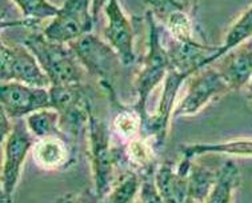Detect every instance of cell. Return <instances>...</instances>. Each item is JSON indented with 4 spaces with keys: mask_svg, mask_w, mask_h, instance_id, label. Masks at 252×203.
Returning <instances> with one entry per match:
<instances>
[{
    "mask_svg": "<svg viewBox=\"0 0 252 203\" xmlns=\"http://www.w3.org/2000/svg\"><path fill=\"white\" fill-rule=\"evenodd\" d=\"M144 19L148 24V48L135 79V90L138 98L136 103L133 104V110L142 118L143 130L150 118V114L147 111L148 99L154 93V90L164 80L171 69L167 47L161 42V26L148 9L146 11Z\"/></svg>",
    "mask_w": 252,
    "mask_h": 203,
    "instance_id": "obj_1",
    "label": "cell"
},
{
    "mask_svg": "<svg viewBox=\"0 0 252 203\" xmlns=\"http://www.w3.org/2000/svg\"><path fill=\"white\" fill-rule=\"evenodd\" d=\"M87 151L94 176V193L104 199L123 172L120 166L119 147L115 146L107 125L94 114L86 129Z\"/></svg>",
    "mask_w": 252,
    "mask_h": 203,
    "instance_id": "obj_2",
    "label": "cell"
},
{
    "mask_svg": "<svg viewBox=\"0 0 252 203\" xmlns=\"http://www.w3.org/2000/svg\"><path fill=\"white\" fill-rule=\"evenodd\" d=\"M22 44L35 55L51 86L82 84L86 69L68 44L52 42L41 30H30Z\"/></svg>",
    "mask_w": 252,
    "mask_h": 203,
    "instance_id": "obj_3",
    "label": "cell"
},
{
    "mask_svg": "<svg viewBox=\"0 0 252 203\" xmlns=\"http://www.w3.org/2000/svg\"><path fill=\"white\" fill-rule=\"evenodd\" d=\"M68 46L72 48L86 72L100 80L107 94L115 91V82L126 66L106 39L90 33L69 43Z\"/></svg>",
    "mask_w": 252,
    "mask_h": 203,
    "instance_id": "obj_4",
    "label": "cell"
},
{
    "mask_svg": "<svg viewBox=\"0 0 252 203\" xmlns=\"http://www.w3.org/2000/svg\"><path fill=\"white\" fill-rule=\"evenodd\" d=\"M51 106L60 115V129L65 139L76 142L80 134L86 133L91 118V104L82 84L51 86Z\"/></svg>",
    "mask_w": 252,
    "mask_h": 203,
    "instance_id": "obj_5",
    "label": "cell"
},
{
    "mask_svg": "<svg viewBox=\"0 0 252 203\" xmlns=\"http://www.w3.org/2000/svg\"><path fill=\"white\" fill-rule=\"evenodd\" d=\"M16 123L12 125V130L3 143V163L0 172V197L1 203H11L22 169L28 152H31L36 139L30 133L26 120L15 119Z\"/></svg>",
    "mask_w": 252,
    "mask_h": 203,
    "instance_id": "obj_6",
    "label": "cell"
},
{
    "mask_svg": "<svg viewBox=\"0 0 252 203\" xmlns=\"http://www.w3.org/2000/svg\"><path fill=\"white\" fill-rule=\"evenodd\" d=\"M95 23L91 0H63L56 16L43 27L41 33L52 42L69 44L92 33Z\"/></svg>",
    "mask_w": 252,
    "mask_h": 203,
    "instance_id": "obj_7",
    "label": "cell"
},
{
    "mask_svg": "<svg viewBox=\"0 0 252 203\" xmlns=\"http://www.w3.org/2000/svg\"><path fill=\"white\" fill-rule=\"evenodd\" d=\"M229 91L231 88L218 67L207 66L188 78L187 90L183 99L175 107L174 118L196 115L207 104Z\"/></svg>",
    "mask_w": 252,
    "mask_h": 203,
    "instance_id": "obj_8",
    "label": "cell"
},
{
    "mask_svg": "<svg viewBox=\"0 0 252 203\" xmlns=\"http://www.w3.org/2000/svg\"><path fill=\"white\" fill-rule=\"evenodd\" d=\"M0 79L1 83L16 82L32 87H51L50 79L24 44L0 43Z\"/></svg>",
    "mask_w": 252,
    "mask_h": 203,
    "instance_id": "obj_9",
    "label": "cell"
},
{
    "mask_svg": "<svg viewBox=\"0 0 252 203\" xmlns=\"http://www.w3.org/2000/svg\"><path fill=\"white\" fill-rule=\"evenodd\" d=\"M0 106L9 119H24L35 111L52 108L50 88L32 87L16 82L1 83Z\"/></svg>",
    "mask_w": 252,
    "mask_h": 203,
    "instance_id": "obj_10",
    "label": "cell"
},
{
    "mask_svg": "<svg viewBox=\"0 0 252 203\" xmlns=\"http://www.w3.org/2000/svg\"><path fill=\"white\" fill-rule=\"evenodd\" d=\"M188 75L171 68L163 80V91L158 110L154 115H150L146 127L143 130V133H146L152 139L156 147H160L164 143L170 129V120L174 116L176 97L179 94L180 87L186 80H188Z\"/></svg>",
    "mask_w": 252,
    "mask_h": 203,
    "instance_id": "obj_11",
    "label": "cell"
},
{
    "mask_svg": "<svg viewBox=\"0 0 252 203\" xmlns=\"http://www.w3.org/2000/svg\"><path fill=\"white\" fill-rule=\"evenodd\" d=\"M103 12L106 15L104 39L110 44L126 67L136 62L133 47V27L131 20L124 14L119 0H107Z\"/></svg>",
    "mask_w": 252,
    "mask_h": 203,
    "instance_id": "obj_12",
    "label": "cell"
},
{
    "mask_svg": "<svg viewBox=\"0 0 252 203\" xmlns=\"http://www.w3.org/2000/svg\"><path fill=\"white\" fill-rule=\"evenodd\" d=\"M192 159L182 158L175 165L164 162L156 167L154 182L164 203H193L188 193V170Z\"/></svg>",
    "mask_w": 252,
    "mask_h": 203,
    "instance_id": "obj_13",
    "label": "cell"
},
{
    "mask_svg": "<svg viewBox=\"0 0 252 203\" xmlns=\"http://www.w3.org/2000/svg\"><path fill=\"white\" fill-rule=\"evenodd\" d=\"M231 91L243 90L252 78V43H246L224 55L215 65Z\"/></svg>",
    "mask_w": 252,
    "mask_h": 203,
    "instance_id": "obj_14",
    "label": "cell"
},
{
    "mask_svg": "<svg viewBox=\"0 0 252 203\" xmlns=\"http://www.w3.org/2000/svg\"><path fill=\"white\" fill-rule=\"evenodd\" d=\"M31 154L37 166L47 171H58L68 167L72 158L69 143L62 136L37 139Z\"/></svg>",
    "mask_w": 252,
    "mask_h": 203,
    "instance_id": "obj_15",
    "label": "cell"
},
{
    "mask_svg": "<svg viewBox=\"0 0 252 203\" xmlns=\"http://www.w3.org/2000/svg\"><path fill=\"white\" fill-rule=\"evenodd\" d=\"M147 138L132 139L122 147L123 166L126 170H132L139 172L143 178L152 176L156 170V146L154 142Z\"/></svg>",
    "mask_w": 252,
    "mask_h": 203,
    "instance_id": "obj_16",
    "label": "cell"
},
{
    "mask_svg": "<svg viewBox=\"0 0 252 203\" xmlns=\"http://www.w3.org/2000/svg\"><path fill=\"white\" fill-rule=\"evenodd\" d=\"M12 3L18 7L22 18L18 22L14 20L5 26H22L30 30H43L59 11V7L51 3L50 0H12Z\"/></svg>",
    "mask_w": 252,
    "mask_h": 203,
    "instance_id": "obj_17",
    "label": "cell"
},
{
    "mask_svg": "<svg viewBox=\"0 0 252 203\" xmlns=\"http://www.w3.org/2000/svg\"><path fill=\"white\" fill-rule=\"evenodd\" d=\"M182 155L187 159L202 157V155H238L252 157V139H232L220 143H195L183 146L180 148Z\"/></svg>",
    "mask_w": 252,
    "mask_h": 203,
    "instance_id": "obj_18",
    "label": "cell"
},
{
    "mask_svg": "<svg viewBox=\"0 0 252 203\" xmlns=\"http://www.w3.org/2000/svg\"><path fill=\"white\" fill-rule=\"evenodd\" d=\"M219 167H212L206 163H195L192 159L188 170V193L193 203H204L211 193L212 187L218 179Z\"/></svg>",
    "mask_w": 252,
    "mask_h": 203,
    "instance_id": "obj_19",
    "label": "cell"
},
{
    "mask_svg": "<svg viewBox=\"0 0 252 203\" xmlns=\"http://www.w3.org/2000/svg\"><path fill=\"white\" fill-rule=\"evenodd\" d=\"M252 40V5L250 8L244 11L240 15L238 20L235 22L228 33L224 36V42L218 47V51L215 55L210 59V66L215 65L218 60H220L228 52H231L235 48L243 46L246 43H250Z\"/></svg>",
    "mask_w": 252,
    "mask_h": 203,
    "instance_id": "obj_20",
    "label": "cell"
},
{
    "mask_svg": "<svg viewBox=\"0 0 252 203\" xmlns=\"http://www.w3.org/2000/svg\"><path fill=\"white\" fill-rule=\"evenodd\" d=\"M240 172L232 161H224L219 167L218 179L204 203H232L238 189Z\"/></svg>",
    "mask_w": 252,
    "mask_h": 203,
    "instance_id": "obj_21",
    "label": "cell"
},
{
    "mask_svg": "<svg viewBox=\"0 0 252 203\" xmlns=\"http://www.w3.org/2000/svg\"><path fill=\"white\" fill-rule=\"evenodd\" d=\"M30 133L35 139L51 138V136H62L64 134L60 129V115L55 108H43L30 114L24 118ZM67 140V139H65ZM68 142V140H67Z\"/></svg>",
    "mask_w": 252,
    "mask_h": 203,
    "instance_id": "obj_22",
    "label": "cell"
},
{
    "mask_svg": "<svg viewBox=\"0 0 252 203\" xmlns=\"http://www.w3.org/2000/svg\"><path fill=\"white\" fill-rule=\"evenodd\" d=\"M143 176L136 171H124L116 179L104 203H135L142 189Z\"/></svg>",
    "mask_w": 252,
    "mask_h": 203,
    "instance_id": "obj_23",
    "label": "cell"
},
{
    "mask_svg": "<svg viewBox=\"0 0 252 203\" xmlns=\"http://www.w3.org/2000/svg\"><path fill=\"white\" fill-rule=\"evenodd\" d=\"M112 130L122 140L129 142L143 134L142 118L132 108H120L112 122Z\"/></svg>",
    "mask_w": 252,
    "mask_h": 203,
    "instance_id": "obj_24",
    "label": "cell"
},
{
    "mask_svg": "<svg viewBox=\"0 0 252 203\" xmlns=\"http://www.w3.org/2000/svg\"><path fill=\"white\" fill-rule=\"evenodd\" d=\"M146 3L158 22L178 9L195 11L197 7V0H146Z\"/></svg>",
    "mask_w": 252,
    "mask_h": 203,
    "instance_id": "obj_25",
    "label": "cell"
},
{
    "mask_svg": "<svg viewBox=\"0 0 252 203\" xmlns=\"http://www.w3.org/2000/svg\"><path fill=\"white\" fill-rule=\"evenodd\" d=\"M55 203H104L95 193L83 191V193H65L58 197Z\"/></svg>",
    "mask_w": 252,
    "mask_h": 203,
    "instance_id": "obj_26",
    "label": "cell"
},
{
    "mask_svg": "<svg viewBox=\"0 0 252 203\" xmlns=\"http://www.w3.org/2000/svg\"><path fill=\"white\" fill-rule=\"evenodd\" d=\"M91 1H92V15H94L95 20H97L100 12L104 9V5H106L107 0H91Z\"/></svg>",
    "mask_w": 252,
    "mask_h": 203,
    "instance_id": "obj_27",
    "label": "cell"
},
{
    "mask_svg": "<svg viewBox=\"0 0 252 203\" xmlns=\"http://www.w3.org/2000/svg\"><path fill=\"white\" fill-rule=\"evenodd\" d=\"M243 91H244V95H246V98H247V101L250 102V104H251V107H252V78L250 79V82H248V83L244 86Z\"/></svg>",
    "mask_w": 252,
    "mask_h": 203,
    "instance_id": "obj_28",
    "label": "cell"
},
{
    "mask_svg": "<svg viewBox=\"0 0 252 203\" xmlns=\"http://www.w3.org/2000/svg\"><path fill=\"white\" fill-rule=\"evenodd\" d=\"M135 203H144V202H142V201H140V199H136V201H135Z\"/></svg>",
    "mask_w": 252,
    "mask_h": 203,
    "instance_id": "obj_29",
    "label": "cell"
}]
</instances>
